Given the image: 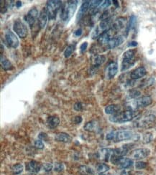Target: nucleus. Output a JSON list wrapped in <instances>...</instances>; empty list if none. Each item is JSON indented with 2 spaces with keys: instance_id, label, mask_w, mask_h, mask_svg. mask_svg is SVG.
Masks as SVG:
<instances>
[{
  "instance_id": "obj_1",
  "label": "nucleus",
  "mask_w": 156,
  "mask_h": 175,
  "mask_svg": "<svg viewBox=\"0 0 156 175\" xmlns=\"http://www.w3.org/2000/svg\"><path fill=\"white\" fill-rule=\"evenodd\" d=\"M77 1H68L63 5L61 12V18L65 22H68L75 13L77 7Z\"/></svg>"
},
{
  "instance_id": "obj_2",
  "label": "nucleus",
  "mask_w": 156,
  "mask_h": 175,
  "mask_svg": "<svg viewBox=\"0 0 156 175\" xmlns=\"http://www.w3.org/2000/svg\"><path fill=\"white\" fill-rule=\"evenodd\" d=\"M135 116V111L132 110H127L122 113L114 114L109 118V121L113 123H122L131 121Z\"/></svg>"
},
{
  "instance_id": "obj_3",
  "label": "nucleus",
  "mask_w": 156,
  "mask_h": 175,
  "mask_svg": "<svg viewBox=\"0 0 156 175\" xmlns=\"http://www.w3.org/2000/svg\"><path fill=\"white\" fill-rule=\"evenodd\" d=\"M62 6V1H53V0H51V1H47V4H46V11H47L48 16L49 19H54L56 18V15H57L58 11L59 9L61 8Z\"/></svg>"
},
{
  "instance_id": "obj_4",
  "label": "nucleus",
  "mask_w": 156,
  "mask_h": 175,
  "mask_svg": "<svg viewBox=\"0 0 156 175\" xmlns=\"http://www.w3.org/2000/svg\"><path fill=\"white\" fill-rule=\"evenodd\" d=\"M155 121V116L152 114L145 116L134 122V126L138 128H149L152 126Z\"/></svg>"
},
{
  "instance_id": "obj_5",
  "label": "nucleus",
  "mask_w": 156,
  "mask_h": 175,
  "mask_svg": "<svg viewBox=\"0 0 156 175\" xmlns=\"http://www.w3.org/2000/svg\"><path fill=\"white\" fill-rule=\"evenodd\" d=\"M13 30L20 38H25L28 35L27 26L19 19H17L13 24Z\"/></svg>"
},
{
  "instance_id": "obj_6",
  "label": "nucleus",
  "mask_w": 156,
  "mask_h": 175,
  "mask_svg": "<svg viewBox=\"0 0 156 175\" xmlns=\"http://www.w3.org/2000/svg\"><path fill=\"white\" fill-rule=\"evenodd\" d=\"M152 100L151 97L150 96H143L141 97V98H139L136 99L135 100H134L132 103V106L131 107L130 110H132V109H138V108H143L146 107L150 106V104L152 103Z\"/></svg>"
},
{
  "instance_id": "obj_7",
  "label": "nucleus",
  "mask_w": 156,
  "mask_h": 175,
  "mask_svg": "<svg viewBox=\"0 0 156 175\" xmlns=\"http://www.w3.org/2000/svg\"><path fill=\"white\" fill-rule=\"evenodd\" d=\"M5 40L7 45L12 48H17L19 46V40L13 32L7 30L5 33Z\"/></svg>"
},
{
  "instance_id": "obj_8",
  "label": "nucleus",
  "mask_w": 156,
  "mask_h": 175,
  "mask_svg": "<svg viewBox=\"0 0 156 175\" xmlns=\"http://www.w3.org/2000/svg\"><path fill=\"white\" fill-rule=\"evenodd\" d=\"M113 32H115L112 28H110L108 30L104 32L102 34L99 35V37L97 39V41L98 43L100 45H107L109 43V42L110 41L111 38V35H112Z\"/></svg>"
},
{
  "instance_id": "obj_9",
  "label": "nucleus",
  "mask_w": 156,
  "mask_h": 175,
  "mask_svg": "<svg viewBox=\"0 0 156 175\" xmlns=\"http://www.w3.org/2000/svg\"><path fill=\"white\" fill-rule=\"evenodd\" d=\"M150 151L148 148H138V149L134 150L131 154V157L132 159L135 160H140L146 158L147 157L149 156Z\"/></svg>"
},
{
  "instance_id": "obj_10",
  "label": "nucleus",
  "mask_w": 156,
  "mask_h": 175,
  "mask_svg": "<svg viewBox=\"0 0 156 175\" xmlns=\"http://www.w3.org/2000/svg\"><path fill=\"white\" fill-rule=\"evenodd\" d=\"M38 17V10L36 8H33L28 12L27 15L24 16V19L28 23L30 27L34 25L35 20Z\"/></svg>"
},
{
  "instance_id": "obj_11",
  "label": "nucleus",
  "mask_w": 156,
  "mask_h": 175,
  "mask_svg": "<svg viewBox=\"0 0 156 175\" xmlns=\"http://www.w3.org/2000/svg\"><path fill=\"white\" fill-rule=\"evenodd\" d=\"M133 132L132 131L123 130L117 132L115 139L117 141H122L125 140H129L133 137Z\"/></svg>"
},
{
  "instance_id": "obj_12",
  "label": "nucleus",
  "mask_w": 156,
  "mask_h": 175,
  "mask_svg": "<svg viewBox=\"0 0 156 175\" xmlns=\"http://www.w3.org/2000/svg\"><path fill=\"white\" fill-rule=\"evenodd\" d=\"M125 37L122 35H120V36L114 37L110 40L109 43L107 45V48L108 49H113L117 47V46L120 45L125 41Z\"/></svg>"
},
{
  "instance_id": "obj_13",
  "label": "nucleus",
  "mask_w": 156,
  "mask_h": 175,
  "mask_svg": "<svg viewBox=\"0 0 156 175\" xmlns=\"http://www.w3.org/2000/svg\"><path fill=\"white\" fill-rule=\"evenodd\" d=\"M90 2H91V1H83L82 4L81 5L80 8H79V12H78L77 16H76V22H79V21L81 20V19L82 18V17L84 16V14L89 10Z\"/></svg>"
},
{
  "instance_id": "obj_14",
  "label": "nucleus",
  "mask_w": 156,
  "mask_h": 175,
  "mask_svg": "<svg viewBox=\"0 0 156 175\" xmlns=\"http://www.w3.org/2000/svg\"><path fill=\"white\" fill-rule=\"evenodd\" d=\"M118 72V65L115 62H111L107 66V75L109 79L113 78Z\"/></svg>"
},
{
  "instance_id": "obj_15",
  "label": "nucleus",
  "mask_w": 156,
  "mask_h": 175,
  "mask_svg": "<svg viewBox=\"0 0 156 175\" xmlns=\"http://www.w3.org/2000/svg\"><path fill=\"white\" fill-rule=\"evenodd\" d=\"M146 75V70L144 67H139L131 72L130 78L132 80H137Z\"/></svg>"
},
{
  "instance_id": "obj_16",
  "label": "nucleus",
  "mask_w": 156,
  "mask_h": 175,
  "mask_svg": "<svg viewBox=\"0 0 156 175\" xmlns=\"http://www.w3.org/2000/svg\"><path fill=\"white\" fill-rule=\"evenodd\" d=\"M100 154V158L102 159L109 162V159H111V157L114 154V149L112 148H103L99 152Z\"/></svg>"
},
{
  "instance_id": "obj_17",
  "label": "nucleus",
  "mask_w": 156,
  "mask_h": 175,
  "mask_svg": "<svg viewBox=\"0 0 156 175\" xmlns=\"http://www.w3.org/2000/svg\"><path fill=\"white\" fill-rule=\"evenodd\" d=\"M48 19V16L47 11H46V9L43 8L42 10V11L40 12V15L38 17V24L40 26V28H44L45 27L46 24H47Z\"/></svg>"
},
{
  "instance_id": "obj_18",
  "label": "nucleus",
  "mask_w": 156,
  "mask_h": 175,
  "mask_svg": "<svg viewBox=\"0 0 156 175\" xmlns=\"http://www.w3.org/2000/svg\"><path fill=\"white\" fill-rule=\"evenodd\" d=\"M42 165L36 161H31L26 166V169L32 173H37L41 169Z\"/></svg>"
},
{
  "instance_id": "obj_19",
  "label": "nucleus",
  "mask_w": 156,
  "mask_h": 175,
  "mask_svg": "<svg viewBox=\"0 0 156 175\" xmlns=\"http://www.w3.org/2000/svg\"><path fill=\"white\" fill-rule=\"evenodd\" d=\"M132 164H133V161L131 159L120 157L117 165H118L122 169H126L132 167Z\"/></svg>"
},
{
  "instance_id": "obj_20",
  "label": "nucleus",
  "mask_w": 156,
  "mask_h": 175,
  "mask_svg": "<svg viewBox=\"0 0 156 175\" xmlns=\"http://www.w3.org/2000/svg\"><path fill=\"white\" fill-rule=\"evenodd\" d=\"M127 21H126V19L124 18V17H120V18L117 19L116 21H115L111 28H112L115 32H117L120 30L122 29V28H124L125 27H127Z\"/></svg>"
},
{
  "instance_id": "obj_21",
  "label": "nucleus",
  "mask_w": 156,
  "mask_h": 175,
  "mask_svg": "<svg viewBox=\"0 0 156 175\" xmlns=\"http://www.w3.org/2000/svg\"><path fill=\"white\" fill-rule=\"evenodd\" d=\"M55 140L59 141V142H63V143H68L71 141V137L69 134L64 133V132H61L58 133L55 137Z\"/></svg>"
},
{
  "instance_id": "obj_22",
  "label": "nucleus",
  "mask_w": 156,
  "mask_h": 175,
  "mask_svg": "<svg viewBox=\"0 0 156 175\" xmlns=\"http://www.w3.org/2000/svg\"><path fill=\"white\" fill-rule=\"evenodd\" d=\"M1 66L5 71L10 70L13 68L11 62L9 61L8 59H7L4 56H3L2 54H1Z\"/></svg>"
},
{
  "instance_id": "obj_23",
  "label": "nucleus",
  "mask_w": 156,
  "mask_h": 175,
  "mask_svg": "<svg viewBox=\"0 0 156 175\" xmlns=\"http://www.w3.org/2000/svg\"><path fill=\"white\" fill-rule=\"evenodd\" d=\"M120 109H121V107L119 105L112 104V105H109L105 108V113L107 114L114 115L120 113Z\"/></svg>"
},
{
  "instance_id": "obj_24",
  "label": "nucleus",
  "mask_w": 156,
  "mask_h": 175,
  "mask_svg": "<svg viewBox=\"0 0 156 175\" xmlns=\"http://www.w3.org/2000/svg\"><path fill=\"white\" fill-rule=\"evenodd\" d=\"M60 123V119L58 116H51L48 118L47 125L49 128H56Z\"/></svg>"
},
{
  "instance_id": "obj_25",
  "label": "nucleus",
  "mask_w": 156,
  "mask_h": 175,
  "mask_svg": "<svg viewBox=\"0 0 156 175\" xmlns=\"http://www.w3.org/2000/svg\"><path fill=\"white\" fill-rule=\"evenodd\" d=\"M106 61V58L104 55H96L92 60V65L93 68H99L101 65H102Z\"/></svg>"
},
{
  "instance_id": "obj_26",
  "label": "nucleus",
  "mask_w": 156,
  "mask_h": 175,
  "mask_svg": "<svg viewBox=\"0 0 156 175\" xmlns=\"http://www.w3.org/2000/svg\"><path fill=\"white\" fill-rule=\"evenodd\" d=\"M135 63V60H125L123 59L122 63V71H125L131 67L133 66Z\"/></svg>"
},
{
  "instance_id": "obj_27",
  "label": "nucleus",
  "mask_w": 156,
  "mask_h": 175,
  "mask_svg": "<svg viewBox=\"0 0 156 175\" xmlns=\"http://www.w3.org/2000/svg\"><path fill=\"white\" fill-rule=\"evenodd\" d=\"M97 128H98L97 123L96 121H93L87 122V123H86V124H85V126H84V130L88 132L95 131Z\"/></svg>"
},
{
  "instance_id": "obj_28",
  "label": "nucleus",
  "mask_w": 156,
  "mask_h": 175,
  "mask_svg": "<svg viewBox=\"0 0 156 175\" xmlns=\"http://www.w3.org/2000/svg\"><path fill=\"white\" fill-rule=\"evenodd\" d=\"M129 148L127 146H121L120 148H117L114 149V154L117 155L118 157H124L125 155H126L128 152Z\"/></svg>"
},
{
  "instance_id": "obj_29",
  "label": "nucleus",
  "mask_w": 156,
  "mask_h": 175,
  "mask_svg": "<svg viewBox=\"0 0 156 175\" xmlns=\"http://www.w3.org/2000/svg\"><path fill=\"white\" fill-rule=\"evenodd\" d=\"M109 170V167L106 164H99L96 167V171L99 174H102Z\"/></svg>"
},
{
  "instance_id": "obj_30",
  "label": "nucleus",
  "mask_w": 156,
  "mask_h": 175,
  "mask_svg": "<svg viewBox=\"0 0 156 175\" xmlns=\"http://www.w3.org/2000/svg\"><path fill=\"white\" fill-rule=\"evenodd\" d=\"M79 171L84 175H91L94 174L93 169L88 166L84 165L79 167Z\"/></svg>"
},
{
  "instance_id": "obj_31",
  "label": "nucleus",
  "mask_w": 156,
  "mask_h": 175,
  "mask_svg": "<svg viewBox=\"0 0 156 175\" xmlns=\"http://www.w3.org/2000/svg\"><path fill=\"white\" fill-rule=\"evenodd\" d=\"M76 49V44H72V45H68L66 47L64 51V57L65 58H69L73 52H74Z\"/></svg>"
},
{
  "instance_id": "obj_32",
  "label": "nucleus",
  "mask_w": 156,
  "mask_h": 175,
  "mask_svg": "<svg viewBox=\"0 0 156 175\" xmlns=\"http://www.w3.org/2000/svg\"><path fill=\"white\" fill-rule=\"evenodd\" d=\"M135 55V51L133 49H129L126 51L123 54V59L125 60H135L134 59Z\"/></svg>"
},
{
  "instance_id": "obj_33",
  "label": "nucleus",
  "mask_w": 156,
  "mask_h": 175,
  "mask_svg": "<svg viewBox=\"0 0 156 175\" xmlns=\"http://www.w3.org/2000/svg\"><path fill=\"white\" fill-rule=\"evenodd\" d=\"M136 19H137V18H136V17L134 15H132L130 17V19H129L128 24H127V27H126V32H127V34L129 32V31L134 26V24H135L136 23Z\"/></svg>"
},
{
  "instance_id": "obj_34",
  "label": "nucleus",
  "mask_w": 156,
  "mask_h": 175,
  "mask_svg": "<svg viewBox=\"0 0 156 175\" xmlns=\"http://www.w3.org/2000/svg\"><path fill=\"white\" fill-rule=\"evenodd\" d=\"M141 95V92L138 90H131V91H129L128 96L129 98H132V99H134V98H137L140 96Z\"/></svg>"
},
{
  "instance_id": "obj_35",
  "label": "nucleus",
  "mask_w": 156,
  "mask_h": 175,
  "mask_svg": "<svg viewBox=\"0 0 156 175\" xmlns=\"http://www.w3.org/2000/svg\"><path fill=\"white\" fill-rule=\"evenodd\" d=\"M12 172L14 174H19L22 172L23 170V165L21 164H17L13 166L12 169Z\"/></svg>"
},
{
  "instance_id": "obj_36",
  "label": "nucleus",
  "mask_w": 156,
  "mask_h": 175,
  "mask_svg": "<svg viewBox=\"0 0 156 175\" xmlns=\"http://www.w3.org/2000/svg\"><path fill=\"white\" fill-rule=\"evenodd\" d=\"M153 139V136H152V133H150V132H148V133H145L143 137V141L145 143V144H148L150 141L152 140Z\"/></svg>"
},
{
  "instance_id": "obj_37",
  "label": "nucleus",
  "mask_w": 156,
  "mask_h": 175,
  "mask_svg": "<svg viewBox=\"0 0 156 175\" xmlns=\"http://www.w3.org/2000/svg\"><path fill=\"white\" fill-rule=\"evenodd\" d=\"M147 167V163L144 162H137L135 163V168L138 170L145 169Z\"/></svg>"
},
{
  "instance_id": "obj_38",
  "label": "nucleus",
  "mask_w": 156,
  "mask_h": 175,
  "mask_svg": "<svg viewBox=\"0 0 156 175\" xmlns=\"http://www.w3.org/2000/svg\"><path fill=\"white\" fill-rule=\"evenodd\" d=\"M64 169V165L61 163H56L54 166V170L58 172H61Z\"/></svg>"
},
{
  "instance_id": "obj_39",
  "label": "nucleus",
  "mask_w": 156,
  "mask_h": 175,
  "mask_svg": "<svg viewBox=\"0 0 156 175\" xmlns=\"http://www.w3.org/2000/svg\"><path fill=\"white\" fill-rule=\"evenodd\" d=\"M35 146L38 149H42L44 148V144L43 142L40 140V139H38V140H36L35 141Z\"/></svg>"
},
{
  "instance_id": "obj_40",
  "label": "nucleus",
  "mask_w": 156,
  "mask_h": 175,
  "mask_svg": "<svg viewBox=\"0 0 156 175\" xmlns=\"http://www.w3.org/2000/svg\"><path fill=\"white\" fill-rule=\"evenodd\" d=\"M42 167H43V169L47 172L48 171H51L53 169V164L51 163H45L42 165Z\"/></svg>"
},
{
  "instance_id": "obj_41",
  "label": "nucleus",
  "mask_w": 156,
  "mask_h": 175,
  "mask_svg": "<svg viewBox=\"0 0 156 175\" xmlns=\"http://www.w3.org/2000/svg\"><path fill=\"white\" fill-rule=\"evenodd\" d=\"M115 137H116V132H109V133L107 134V136H106V139L109 141L113 140V139H115Z\"/></svg>"
},
{
  "instance_id": "obj_42",
  "label": "nucleus",
  "mask_w": 156,
  "mask_h": 175,
  "mask_svg": "<svg viewBox=\"0 0 156 175\" xmlns=\"http://www.w3.org/2000/svg\"><path fill=\"white\" fill-rule=\"evenodd\" d=\"M74 109L76 111H81L83 109L82 103H80V102H77V103H76L74 106Z\"/></svg>"
},
{
  "instance_id": "obj_43",
  "label": "nucleus",
  "mask_w": 156,
  "mask_h": 175,
  "mask_svg": "<svg viewBox=\"0 0 156 175\" xmlns=\"http://www.w3.org/2000/svg\"><path fill=\"white\" fill-rule=\"evenodd\" d=\"M111 1H109V0H107V1H103L102 4L100 5V7H99L98 9H106L109 6V5L111 4Z\"/></svg>"
},
{
  "instance_id": "obj_44",
  "label": "nucleus",
  "mask_w": 156,
  "mask_h": 175,
  "mask_svg": "<svg viewBox=\"0 0 156 175\" xmlns=\"http://www.w3.org/2000/svg\"><path fill=\"white\" fill-rule=\"evenodd\" d=\"M87 47H88V43H87V42H83V43L81 44V46H80L81 53H84L85 51L86 50V49H87Z\"/></svg>"
},
{
  "instance_id": "obj_45",
  "label": "nucleus",
  "mask_w": 156,
  "mask_h": 175,
  "mask_svg": "<svg viewBox=\"0 0 156 175\" xmlns=\"http://www.w3.org/2000/svg\"><path fill=\"white\" fill-rule=\"evenodd\" d=\"M38 138L40 139V140H47L48 135H47V134L44 133V132H41V133L39 134Z\"/></svg>"
},
{
  "instance_id": "obj_46",
  "label": "nucleus",
  "mask_w": 156,
  "mask_h": 175,
  "mask_svg": "<svg viewBox=\"0 0 156 175\" xmlns=\"http://www.w3.org/2000/svg\"><path fill=\"white\" fill-rule=\"evenodd\" d=\"M83 33V30L81 29V28H79V29H77L74 32V35H75L76 37H80L81 35H82Z\"/></svg>"
},
{
  "instance_id": "obj_47",
  "label": "nucleus",
  "mask_w": 156,
  "mask_h": 175,
  "mask_svg": "<svg viewBox=\"0 0 156 175\" xmlns=\"http://www.w3.org/2000/svg\"><path fill=\"white\" fill-rule=\"evenodd\" d=\"M82 121H83V119H82V118L81 117V116H76L75 118H74V122H75V123H76V124H79V123H81Z\"/></svg>"
},
{
  "instance_id": "obj_48",
  "label": "nucleus",
  "mask_w": 156,
  "mask_h": 175,
  "mask_svg": "<svg viewBox=\"0 0 156 175\" xmlns=\"http://www.w3.org/2000/svg\"><path fill=\"white\" fill-rule=\"evenodd\" d=\"M137 45V42L135 41H132L128 44L129 47H136Z\"/></svg>"
},
{
  "instance_id": "obj_49",
  "label": "nucleus",
  "mask_w": 156,
  "mask_h": 175,
  "mask_svg": "<svg viewBox=\"0 0 156 175\" xmlns=\"http://www.w3.org/2000/svg\"><path fill=\"white\" fill-rule=\"evenodd\" d=\"M15 5H16V7L17 8H19L21 6H22V2H21L20 1H17L15 2Z\"/></svg>"
},
{
  "instance_id": "obj_50",
  "label": "nucleus",
  "mask_w": 156,
  "mask_h": 175,
  "mask_svg": "<svg viewBox=\"0 0 156 175\" xmlns=\"http://www.w3.org/2000/svg\"><path fill=\"white\" fill-rule=\"evenodd\" d=\"M112 2H113V4H114L115 5V6L117 7H119V4H118V1H115V0H114V1H113Z\"/></svg>"
},
{
  "instance_id": "obj_51",
  "label": "nucleus",
  "mask_w": 156,
  "mask_h": 175,
  "mask_svg": "<svg viewBox=\"0 0 156 175\" xmlns=\"http://www.w3.org/2000/svg\"><path fill=\"white\" fill-rule=\"evenodd\" d=\"M103 175H112V174H103Z\"/></svg>"
}]
</instances>
